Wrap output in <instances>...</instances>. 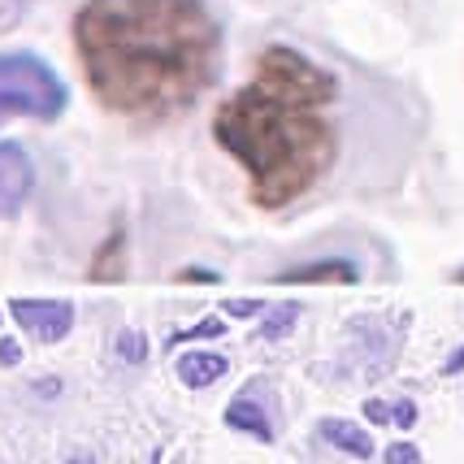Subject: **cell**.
Returning <instances> with one entry per match:
<instances>
[{"label": "cell", "mask_w": 464, "mask_h": 464, "mask_svg": "<svg viewBox=\"0 0 464 464\" xmlns=\"http://www.w3.org/2000/svg\"><path fill=\"white\" fill-rule=\"evenodd\" d=\"M74 48L96 101L126 118H174L222 65V31L204 0H87Z\"/></svg>", "instance_id": "1"}, {"label": "cell", "mask_w": 464, "mask_h": 464, "mask_svg": "<svg viewBox=\"0 0 464 464\" xmlns=\"http://www.w3.org/2000/svg\"><path fill=\"white\" fill-rule=\"evenodd\" d=\"M339 79L300 48L269 44L252 79L213 113V140L247 169V196L286 208L308 196L339 157L330 104Z\"/></svg>", "instance_id": "2"}, {"label": "cell", "mask_w": 464, "mask_h": 464, "mask_svg": "<svg viewBox=\"0 0 464 464\" xmlns=\"http://www.w3.org/2000/svg\"><path fill=\"white\" fill-rule=\"evenodd\" d=\"M65 101H70V92L44 57H35V53H0V121H53L65 113Z\"/></svg>", "instance_id": "3"}, {"label": "cell", "mask_w": 464, "mask_h": 464, "mask_svg": "<svg viewBox=\"0 0 464 464\" xmlns=\"http://www.w3.org/2000/svg\"><path fill=\"white\" fill-rule=\"evenodd\" d=\"M9 317L40 343H61L74 325V304L70 300H9Z\"/></svg>", "instance_id": "4"}, {"label": "cell", "mask_w": 464, "mask_h": 464, "mask_svg": "<svg viewBox=\"0 0 464 464\" xmlns=\"http://www.w3.org/2000/svg\"><path fill=\"white\" fill-rule=\"evenodd\" d=\"M35 187V165L18 143H0V218H18Z\"/></svg>", "instance_id": "5"}, {"label": "cell", "mask_w": 464, "mask_h": 464, "mask_svg": "<svg viewBox=\"0 0 464 464\" xmlns=\"http://www.w3.org/2000/svg\"><path fill=\"white\" fill-rule=\"evenodd\" d=\"M252 391H256V386H252ZM252 391H243L239 400H230V408H226V425H230V430H243V434H252V439H261V443H274V421H269V412L261 408V400H256Z\"/></svg>", "instance_id": "6"}, {"label": "cell", "mask_w": 464, "mask_h": 464, "mask_svg": "<svg viewBox=\"0 0 464 464\" xmlns=\"http://www.w3.org/2000/svg\"><path fill=\"white\" fill-rule=\"evenodd\" d=\"M361 269L352 261H313V265H295V269H283L274 274V283H295V286H308V283H356Z\"/></svg>", "instance_id": "7"}, {"label": "cell", "mask_w": 464, "mask_h": 464, "mask_svg": "<svg viewBox=\"0 0 464 464\" xmlns=\"http://www.w3.org/2000/svg\"><path fill=\"white\" fill-rule=\"evenodd\" d=\"M179 378L182 386H213L218 378H226V356H218V352H187V356H179Z\"/></svg>", "instance_id": "8"}, {"label": "cell", "mask_w": 464, "mask_h": 464, "mask_svg": "<svg viewBox=\"0 0 464 464\" xmlns=\"http://www.w3.org/2000/svg\"><path fill=\"white\" fill-rule=\"evenodd\" d=\"M322 439L330 447L347 451V456H356V460H369V456H373V439L352 421H322Z\"/></svg>", "instance_id": "9"}, {"label": "cell", "mask_w": 464, "mask_h": 464, "mask_svg": "<svg viewBox=\"0 0 464 464\" xmlns=\"http://www.w3.org/2000/svg\"><path fill=\"white\" fill-rule=\"evenodd\" d=\"M121 261H126V239H121V235H109L104 247L92 256L87 274H92L96 283H113V278H121Z\"/></svg>", "instance_id": "10"}, {"label": "cell", "mask_w": 464, "mask_h": 464, "mask_svg": "<svg viewBox=\"0 0 464 464\" xmlns=\"http://www.w3.org/2000/svg\"><path fill=\"white\" fill-rule=\"evenodd\" d=\"M300 322V304H274L269 313L261 317V330H256V343H278L286 339Z\"/></svg>", "instance_id": "11"}, {"label": "cell", "mask_w": 464, "mask_h": 464, "mask_svg": "<svg viewBox=\"0 0 464 464\" xmlns=\"http://www.w3.org/2000/svg\"><path fill=\"white\" fill-rule=\"evenodd\" d=\"M218 334H226V322L222 317H204V322H196L191 330H174V334H169V347L196 343V339H218Z\"/></svg>", "instance_id": "12"}, {"label": "cell", "mask_w": 464, "mask_h": 464, "mask_svg": "<svg viewBox=\"0 0 464 464\" xmlns=\"http://www.w3.org/2000/svg\"><path fill=\"white\" fill-rule=\"evenodd\" d=\"M118 356L126 364H143L148 361V339H143L140 330H121L118 334Z\"/></svg>", "instance_id": "13"}, {"label": "cell", "mask_w": 464, "mask_h": 464, "mask_svg": "<svg viewBox=\"0 0 464 464\" xmlns=\"http://www.w3.org/2000/svg\"><path fill=\"white\" fill-rule=\"evenodd\" d=\"M174 283H200V286H218V274L213 269H200V265H187L174 274Z\"/></svg>", "instance_id": "14"}, {"label": "cell", "mask_w": 464, "mask_h": 464, "mask_svg": "<svg viewBox=\"0 0 464 464\" xmlns=\"http://www.w3.org/2000/svg\"><path fill=\"white\" fill-rule=\"evenodd\" d=\"M386 464H421V451L412 443H395L386 447Z\"/></svg>", "instance_id": "15"}, {"label": "cell", "mask_w": 464, "mask_h": 464, "mask_svg": "<svg viewBox=\"0 0 464 464\" xmlns=\"http://www.w3.org/2000/svg\"><path fill=\"white\" fill-rule=\"evenodd\" d=\"M222 308L230 313V317H256V313H265L261 300H226Z\"/></svg>", "instance_id": "16"}, {"label": "cell", "mask_w": 464, "mask_h": 464, "mask_svg": "<svg viewBox=\"0 0 464 464\" xmlns=\"http://www.w3.org/2000/svg\"><path fill=\"white\" fill-rule=\"evenodd\" d=\"M391 421L400 425V430H408V425H417V404H412V400H400V404L391 408Z\"/></svg>", "instance_id": "17"}, {"label": "cell", "mask_w": 464, "mask_h": 464, "mask_svg": "<svg viewBox=\"0 0 464 464\" xmlns=\"http://www.w3.org/2000/svg\"><path fill=\"white\" fill-rule=\"evenodd\" d=\"M18 361H22L18 339H0V369H14Z\"/></svg>", "instance_id": "18"}, {"label": "cell", "mask_w": 464, "mask_h": 464, "mask_svg": "<svg viewBox=\"0 0 464 464\" xmlns=\"http://www.w3.org/2000/svg\"><path fill=\"white\" fill-rule=\"evenodd\" d=\"M364 417H369L373 425H386L391 421V408H386L382 400H364Z\"/></svg>", "instance_id": "19"}, {"label": "cell", "mask_w": 464, "mask_h": 464, "mask_svg": "<svg viewBox=\"0 0 464 464\" xmlns=\"http://www.w3.org/2000/svg\"><path fill=\"white\" fill-rule=\"evenodd\" d=\"M70 464H96V460H92V456H74V460H70Z\"/></svg>", "instance_id": "20"}, {"label": "cell", "mask_w": 464, "mask_h": 464, "mask_svg": "<svg viewBox=\"0 0 464 464\" xmlns=\"http://www.w3.org/2000/svg\"><path fill=\"white\" fill-rule=\"evenodd\" d=\"M456 283H464V269H460V274H456Z\"/></svg>", "instance_id": "21"}]
</instances>
